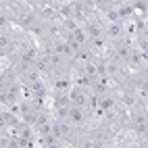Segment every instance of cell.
I'll list each match as a JSON object with an SVG mask.
<instances>
[{"label":"cell","mask_w":148,"mask_h":148,"mask_svg":"<svg viewBox=\"0 0 148 148\" xmlns=\"http://www.w3.org/2000/svg\"><path fill=\"white\" fill-rule=\"evenodd\" d=\"M102 38L106 40L108 46H113L117 42H123L127 40V29H125V23H104L102 25Z\"/></svg>","instance_id":"6da1fadb"},{"label":"cell","mask_w":148,"mask_h":148,"mask_svg":"<svg viewBox=\"0 0 148 148\" xmlns=\"http://www.w3.org/2000/svg\"><path fill=\"white\" fill-rule=\"evenodd\" d=\"M148 65V58H146V52H140L138 48H132L130 56L125 61V71L127 73H136V71H144Z\"/></svg>","instance_id":"7a4b0ae2"},{"label":"cell","mask_w":148,"mask_h":148,"mask_svg":"<svg viewBox=\"0 0 148 148\" xmlns=\"http://www.w3.org/2000/svg\"><path fill=\"white\" fill-rule=\"evenodd\" d=\"M38 19H40V17H38V13L34 11V8H29V2H27V8L15 19V23H13V25H15L17 29H21V32L27 36V32L34 27V23L38 21Z\"/></svg>","instance_id":"3957f363"},{"label":"cell","mask_w":148,"mask_h":148,"mask_svg":"<svg viewBox=\"0 0 148 148\" xmlns=\"http://www.w3.org/2000/svg\"><path fill=\"white\" fill-rule=\"evenodd\" d=\"M90 92L84 90L79 86H71L69 90V100H71L73 106H82V108H90Z\"/></svg>","instance_id":"277c9868"},{"label":"cell","mask_w":148,"mask_h":148,"mask_svg":"<svg viewBox=\"0 0 148 148\" xmlns=\"http://www.w3.org/2000/svg\"><path fill=\"white\" fill-rule=\"evenodd\" d=\"M102 21L98 17H92V19H88V21L82 25V29L86 32V36H88V40L90 38H98V36H102Z\"/></svg>","instance_id":"5b68a950"}]
</instances>
